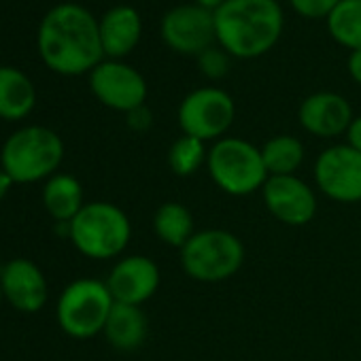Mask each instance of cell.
<instances>
[{
    "instance_id": "cell-16",
    "label": "cell",
    "mask_w": 361,
    "mask_h": 361,
    "mask_svg": "<svg viewBox=\"0 0 361 361\" xmlns=\"http://www.w3.org/2000/svg\"><path fill=\"white\" fill-rule=\"evenodd\" d=\"M140 39V18L132 7H115L100 22L102 49L111 58L130 54Z\"/></svg>"
},
{
    "instance_id": "cell-2",
    "label": "cell",
    "mask_w": 361,
    "mask_h": 361,
    "mask_svg": "<svg viewBox=\"0 0 361 361\" xmlns=\"http://www.w3.org/2000/svg\"><path fill=\"white\" fill-rule=\"evenodd\" d=\"M217 39L238 58H257L274 47L283 30L276 0H226L215 11Z\"/></svg>"
},
{
    "instance_id": "cell-20",
    "label": "cell",
    "mask_w": 361,
    "mask_h": 361,
    "mask_svg": "<svg viewBox=\"0 0 361 361\" xmlns=\"http://www.w3.org/2000/svg\"><path fill=\"white\" fill-rule=\"evenodd\" d=\"M153 232L164 245L180 251L196 234L194 215L180 202H164L153 215Z\"/></svg>"
},
{
    "instance_id": "cell-17",
    "label": "cell",
    "mask_w": 361,
    "mask_h": 361,
    "mask_svg": "<svg viewBox=\"0 0 361 361\" xmlns=\"http://www.w3.org/2000/svg\"><path fill=\"white\" fill-rule=\"evenodd\" d=\"M149 331L147 317L140 306L115 302L104 325V336L117 350H134L142 346Z\"/></svg>"
},
{
    "instance_id": "cell-7",
    "label": "cell",
    "mask_w": 361,
    "mask_h": 361,
    "mask_svg": "<svg viewBox=\"0 0 361 361\" xmlns=\"http://www.w3.org/2000/svg\"><path fill=\"white\" fill-rule=\"evenodd\" d=\"M115 300L106 283L79 279L71 283L58 302V323L73 338H92L104 331Z\"/></svg>"
},
{
    "instance_id": "cell-4",
    "label": "cell",
    "mask_w": 361,
    "mask_h": 361,
    "mask_svg": "<svg viewBox=\"0 0 361 361\" xmlns=\"http://www.w3.org/2000/svg\"><path fill=\"white\" fill-rule=\"evenodd\" d=\"M64 157L62 138L47 128L30 126L18 130L3 147L0 161L13 183H35L54 176Z\"/></svg>"
},
{
    "instance_id": "cell-1",
    "label": "cell",
    "mask_w": 361,
    "mask_h": 361,
    "mask_svg": "<svg viewBox=\"0 0 361 361\" xmlns=\"http://www.w3.org/2000/svg\"><path fill=\"white\" fill-rule=\"evenodd\" d=\"M39 51L45 64L60 75L92 71L104 56L100 24L79 5H60L41 24Z\"/></svg>"
},
{
    "instance_id": "cell-14",
    "label": "cell",
    "mask_w": 361,
    "mask_h": 361,
    "mask_svg": "<svg viewBox=\"0 0 361 361\" xmlns=\"http://www.w3.org/2000/svg\"><path fill=\"white\" fill-rule=\"evenodd\" d=\"M3 295L22 312H39L47 302V281L41 268L28 259H13L0 272Z\"/></svg>"
},
{
    "instance_id": "cell-24",
    "label": "cell",
    "mask_w": 361,
    "mask_h": 361,
    "mask_svg": "<svg viewBox=\"0 0 361 361\" xmlns=\"http://www.w3.org/2000/svg\"><path fill=\"white\" fill-rule=\"evenodd\" d=\"M230 64H228V56L221 54L219 49H207L204 54H200V71L211 77V79H219L228 73Z\"/></svg>"
},
{
    "instance_id": "cell-30",
    "label": "cell",
    "mask_w": 361,
    "mask_h": 361,
    "mask_svg": "<svg viewBox=\"0 0 361 361\" xmlns=\"http://www.w3.org/2000/svg\"><path fill=\"white\" fill-rule=\"evenodd\" d=\"M198 3V7H202V9H209V11H217L226 0H196Z\"/></svg>"
},
{
    "instance_id": "cell-10",
    "label": "cell",
    "mask_w": 361,
    "mask_h": 361,
    "mask_svg": "<svg viewBox=\"0 0 361 361\" xmlns=\"http://www.w3.org/2000/svg\"><path fill=\"white\" fill-rule=\"evenodd\" d=\"M268 213L285 226H306L317 215V196L312 188L295 174L268 176L262 188Z\"/></svg>"
},
{
    "instance_id": "cell-11",
    "label": "cell",
    "mask_w": 361,
    "mask_h": 361,
    "mask_svg": "<svg viewBox=\"0 0 361 361\" xmlns=\"http://www.w3.org/2000/svg\"><path fill=\"white\" fill-rule=\"evenodd\" d=\"M161 37L166 45L180 54H204L217 39L215 11L198 5H183L166 13L161 22Z\"/></svg>"
},
{
    "instance_id": "cell-31",
    "label": "cell",
    "mask_w": 361,
    "mask_h": 361,
    "mask_svg": "<svg viewBox=\"0 0 361 361\" xmlns=\"http://www.w3.org/2000/svg\"><path fill=\"white\" fill-rule=\"evenodd\" d=\"M5 295H3V285H0V300H3Z\"/></svg>"
},
{
    "instance_id": "cell-5",
    "label": "cell",
    "mask_w": 361,
    "mask_h": 361,
    "mask_svg": "<svg viewBox=\"0 0 361 361\" xmlns=\"http://www.w3.org/2000/svg\"><path fill=\"white\" fill-rule=\"evenodd\" d=\"M180 253V268L198 283H221L232 279L245 264L243 240L219 228L196 232Z\"/></svg>"
},
{
    "instance_id": "cell-22",
    "label": "cell",
    "mask_w": 361,
    "mask_h": 361,
    "mask_svg": "<svg viewBox=\"0 0 361 361\" xmlns=\"http://www.w3.org/2000/svg\"><path fill=\"white\" fill-rule=\"evenodd\" d=\"M327 26L340 45L361 49V0H340L327 16Z\"/></svg>"
},
{
    "instance_id": "cell-9",
    "label": "cell",
    "mask_w": 361,
    "mask_h": 361,
    "mask_svg": "<svg viewBox=\"0 0 361 361\" xmlns=\"http://www.w3.org/2000/svg\"><path fill=\"white\" fill-rule=\"evenodd\" d=\"M314 183L334 202H361V153L348 145H334L314 161Z\"/></svg>"
},
{
    "instance_id": "cell-12",
    "label": "cell",
    "mask_w": 361,
    "mask_h": 361,
    "mask_svg": "<svg viewBox=\"0 0 361 361\" xmlns=\"http://www.w3.org/2000/svg\"><path fill=\"white\" fill-rule=\"evenodd\" d=\"M92 92L109 109L130 113L145 104L147 83L130 66L119 62H100L90 77Z\"/></svg>"
},
{
    "instance_id": "cell-19",
    "label": "cell",
    "mask_w": 361,
    "mask_h": 361,
    "mask_svg": "<svg viewBox=\"0 0 361 361\" xmlns=\"http://www.w3.org/2000/svg\"><path fill=\"white\" fill-rule=\"evenodd\" d=\"M37 94L30 79L16 68H0V117L24 119L35 106Z\"/></svg>"
},
{
    "instance_id": "cell-18",
    "label": "cell",
    "mask_w": 361,
    "mask_h": 361,
    "mask_svg": "<svg viewBox=\"0 0 361 361\" xmlns=\"http://www.w3.org/2000/svg\"><path fill=\"white\" fill-rule=\"evenodd\" d=\"M43 202L49 215L60 224H71L83 204V188L71 174H54L49 176L43 190Z\"/></svg>"
},
{
    "instance_id": "cell-21",
    "label": "cell",
    "mask_w": 361,
    "mask_h": 361,
    "mask_svg": "<svg viewBox=\"0 0 361 361\" xmlns=\"http://www.w3.org/2000/svg\"><path fill=\"white\" fill-rule=\"evenodd\" d=\"M304 145L295 136L281 134L270 138L262 147V159L268 170V176H287L295 174L304 161Z\"/></svg>"
},
{
    "instance_id": "cell-25",
    "label": "cell",
    "mask_w": 361,
    "mask_h": 361,
    "mask_svg": "<svg viewBox=\"0 0 361 361\" xmlns=\"http://www.w3.org/2000/svg\"><path fill=\"white\" fill-rule=\"evenodd\" d=\"M338 3L340 0H291V7L304 18H325Z\"/></svg>"
},
{
    "instance_id": "cell-8",
    "label": "cell",
    "mask_w": 361,
    "mask_h": 361,
    "mask_svg": "<svg viewBox=\"0 0 361 361\" xmlns=\"http://www.w3.org/2000/svg\"><path fill=\"white\" fill-rule=\"evenodd\" d=\"M236 115L234 100L217 87H200L185 96L178 106V126L183 134L200 140H219Z\"/></svg>"
},
{
    "instance_id": "cell-6",
    "label": "cell",
    "mask_w": 361,
    "mask_h": 361,
    "mask_svg": "<svg viewBox=\"0 0 361 361\" xmlns=\"http://www.w3.org/2000/svg\"><path fill=\"white\" fill-rule=\"evenodd\" d=\"M73 245L92 259H111L126 251L132 226L128 215L111 202H90L68 224Z\"/></svg>"
},
{
    "instance_id": "cell-3",
    "label": "cell",
    "mask_w": 361,
    "mask_h": 361,
    "mask_svg": "<svg viewBox=\"0 0 361 361\" xmlns=\"http://www.w3.org/2000/svg\"><path fill=\"white\" fill-rule=\"evenodd\" d=\"M207 170L213 183L228 196L245 198L262 192L268 180V170L262 159V149L236 136L215 140L209 149Z\"/></svg>"
},
{
    "instance_id": "cell-13",
    "label": "cell",
    "mask_w": 361,
    "mask_h": 361,
    "mask_svg": "<svg viewBox=\"0 0 361 361\" xmlns=\"http://www.w3.org/2000/svg\"><path fill=\"white\" fill-rule=\"evenodd\" d=\"M159 266L147 255H128L119 259L109 279L106 287L115 302L140 306L155 295L159 289Z\"/></svg>"
},
{
    "instance_id": "cell-23",
    "label": "cell",
    "mask_w": 361,
    "mask_h": 361,
    "mask_svg": "<svg viewBox=\"0 0 361 361\" xmlns=\"http://www.w3.org/2000/svg\"><path fill=\"white\" fill-rule=\"evenodd\" d=\"M207 157H209L207 142L183 134L172 142L168 151V166L176 176H192L202 166H207Z\"/></svg>"
},
{
    "instance_id": "cell-27",
    "label": "cell",
    "mask_w": 361,
    "mask_h": 361,
    "mask_svg": "<svg viewBox=\"0 0 361 361\" xmlns=\"http://www.w3.org/2000/svg\"><path fill=\"white\" fill-rule=\"evenodd\" d=\"M346 145L361 153V117H353V121L346 130Z\"/></svg>"
},
{
    "instance_id": "cell-26",
    "label": "cell",
    "mask_w": 361,
    "mask_h": 361,
    "mask_svg": "<svg viewBox=\"0 0 361 361\" xmlns=\"http://www.w3.org/2000/svg\"><path fill=\"white\" fill-rule=\"evenodd\" d=\"M151 121H153V119H151V111H149L145 104L128 113V123H130L132 130L142 132V130H147V128L151 126Z\"/></svg>"
},
{
    "instance_id": "cell-15",
    "label": "cell",
    "mask_w": 361,
    "mask_h": 361,
    "mask_svg": "<svg viewBox=\"0 0 361 361\" xmlns=\"http://www.w3.org/2000/svg\"><path fill=\"white\" fill-rule=\"evenodd\" d=\"M350 121H353L350 104L342 96L331 92L312 94L300 106L302 128L321 138H334L346 134Z\"/></svg>"
},
{
    "instance_id": "cell-29",
    "label": "cell",
    "mask_w": 361,
    "mask_h": 361,
    "mask_svg": "<svg viewBox=\"0 0 361 361\" xmlns=\"http://www.w3.org/2000/svg\"><path fill=\"white\" fill-rule=\"evenodd\" d=\"M11 185H13V180H11V176L0 168V200H3L5 196H7V192L11 190Z\"/></svg>"
},
{
    "instance_id": "cell-28",
    "label": "cell",
    "mask_w": 361,
    "mask_h": 361,
    "mask_svg": "<svg viewBox=\"0 0 361 361\" xmlns=\"http://www.w3.org/2000/svg\"><path fill=\"white\" fill-rule=\"evenodd\" d=\"M348 71H350V77H353L357 83H361V49H357V51L350 54Z\"/></svg>"
}]
</instances>
